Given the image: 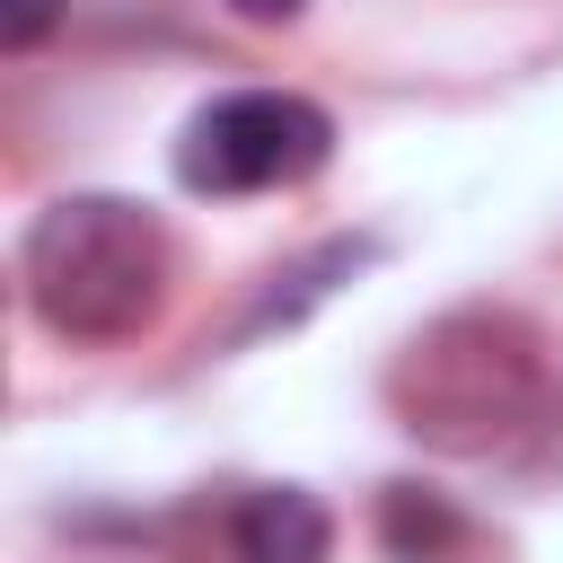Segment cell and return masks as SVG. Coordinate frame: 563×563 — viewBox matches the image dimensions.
I'll return each mask as SVG.
<instances>
[{
    "label": "cell",
    "mask_w": 563,
    "mask_h": 563,
    "mask_svg": "<svg viewBox=\"0 0 563 563\" xmlns=\"http://www.w3.org/2000/svg\"><path fill=\"white\" fill-rule=\"evenodd\" d=\"M26 299L70 343H123L167 299V229L123 194H62L26 229Z\"/></svg>",
    "instance_id": "obj_1"
},
{
    "label": "cell",
    "mask_w": 563,
    "mask_h": 563,
    "mask_svg": "<svg viewBox=\"0 0 563 563\" xmlns=\"http://www.w3.org/2000/svg\"><path fill=\"white\" fill-rule=\"evenodd\" d=\"M501 343H519L510 317H449V325H431L405 352V369H396V405L413 413V431L484 449L528 405V378H537V361L501 352Z\"/></svg>",
    "instance_id": "obj_2"
},
{
    "label": "cell",
    "mask_w": 563,
    "mask_h": 563,
    "mask_svg": "<svg viewBox=\"0 0 563 563\" xmlns=\"http://www.w3.org/2000/svg\"><path fill=\"white\" fill-rule=\"evenodd\" d=\"M334 158V123L325 106L290 97V88H238L211 97L185 141H176V176L194 194H264V185H299Z\"/></svg>",
    "instance_id": "obj_3"
},
{
    "label": "cell",
    "mask_w": 563,
    "mask_h": 563,
    "mask_svg": "<svg viewBox=\"0 0 563 563\" xmlns=\"http://www.w3.org/2000/svg\"><path fill=\"white\" fill-rule=\"evenodd\" d=\"M325 545H334V519H325L317 493H299V484L246 493V510H238V563H325Z\"/></svg>",
    "instance_id": "obj_4"
},
{
    "label": "cell",
    "mask_w": 563,
    "mask_h": 563,
    "mask_svg": "<svg viewBox=\"0 0 563 563\" xmlns=\"http://www.w3.org/2000/svg\"><path fill=\"white\" fill-rule=\"evenodd\" d=\"M457 537H466V519L449 510V493H431V484H387L378 493V545L396 563H449Z\"/></svg>",
    "instance_id": "obj_5"
},
{
    "label": "cell",
    "mask_w": 563,
    "mask_h": 563,
    "mask_svg": "<svg viewBox=\"0 0 563 563\" xmlns=\"http://www.w3.org/2000/svg\"><path fill=\"white\" fill-rule=\"evenodd\" d=\"M53 18H62V0H0V44L26 53V44L53 35Z\"/></svg>",
    "instance_id": "obj_6"
},
{
    "label": "cell",
    "mask_w": 563,
    "mask_h": 563,
    "mask_svg": "<svg viewBox=\"0 0 563 563\" xmlns=\"http://www.w3.org/2000/svg\"><path fill=\"white\" fill-rule=\"evenodd\" d=\"M229 9H238V18H255V26H290L308 0H229Z\"/></svg>",
    "instance_id": "obj_7"
}]
</instances>
